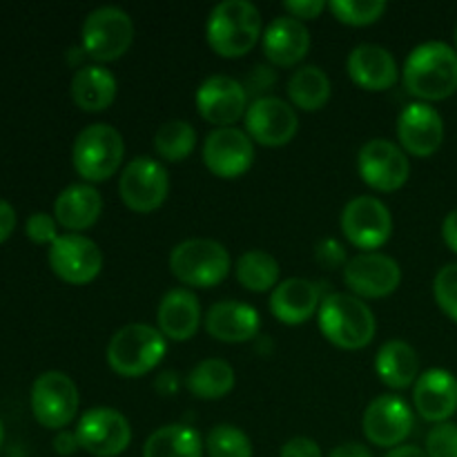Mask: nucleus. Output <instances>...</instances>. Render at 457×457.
<instances>
[{
  "label": "nucleus",
  "instance_id": "c9c22d12",
  "mask_svg": "<svg viewBox=\"0 0 457 457\" xmlns=\"http://www.w3.org/2000/svg\"><path fill=\"white\" fill-rule=\"evenodd\" d=\"M433 295L445 315L457 321V263H446L437 270L433 279Z\"/></svg>",
  "mask_w": 457,
  "mask_h": 457
},
{
  "label": "nucleus",
  "instance_id": "7ed1b4c3",
  "mask_svg": "<svg viewBox=\"0 0 457 457\" xmlns=\"http://www.w3.org/2000/svg\"><path fill=\"white\" fill-rule=\"evenodd\" d=\"M320 330L335 346L357 351L373 342L378 321L369 303L357 295L333 293L321 299Z\"/></svg>",
  "mask_w": 457,
  "mask_h": 457
},
{
  "label": "nucleus",
  "instance_id": "ddd939ff",
  "mask_svg": "<svg viewBox=\"0 0 457 457\" xmlns=\"http://www.w3.org/2000/svg\"><path fill=\"white\" fill-rule=\"evenodd\" d=\"M245 132L266 147H281L297 134L299 119L290 103L279 96H262L245 112Z\"/></svg>",
  "mask_w": 457,
  "mask_h": 457
},
{
  "label": "nucleus",
  "instance_id": "37998d69",
  "mask_svg": "<svg viewBox=\"0 0 457 457\" xmlns=\"http://www.w3.org/2000/svg\"><path fill=\"white\" fill-rule=\"evenodd\" d=\"M80 449L79 445V437H76V431H58L56 437H54V451H56L58 455H74L76 451Z\"/></svg>",
  "mask_w": 457,
  "mask_h": 457
},
{
  "label": "nucleus",
  "instance_id": "7c9ffc66",
  "mask_svg": "<svg viewBox=\"0 0 457 457\" xmlns=\"http://www.w3.org/2000/svg\"><path fill=\"white\" fill-rule=\"evenodd\" d=\"M288 96L302 110H321L330 98L328 74L317 65H302L288 79Z\"/></svg>",
  "mask_w": 457,
  "mask_h": 457
},
{
  "label": "nucleus",
  "instance_id": "cd10ccee",
  "mask_svg": "<svg viewBox=\"0 0 457 457\" xmlns=\"http://www.w3.org/2000/svg\"><path fill=\"white\" fill-rule=\"evenodd\" d=\"M375 373L386 386L409 388L411 384L418 382L420 375L418 351L402 339L382 344L375 355Z\"/></svg>",
  "mask_w": 457,
  "mask_h": 457
},
{
  "label": "nucleus",
  "instance_id": "473e14b6",
  "mask_svg": "<svg viewBox=\"0 0 457 457\" xmlns=\"http://www.w3.org/2000/svg\"><path fill=\"white\" fill-rule=\"evenodd\" d=\"M196 145V129L187 120H165L154 134V147L165 161H183L192 154Z\"/></svg>",
  "mask_w": 457,
  "mask_h": 457
},
{
  "label": "nucleus",
  "instance_id": "f3484780",
  "mask_svg": "<svg viewBox=\"0 0 457 457\" xmlns=\"http://www.w3.org/2000/svg\"><path fill=\"white\" fill-rule=\"evenodd\" d=\"M254 159V145L248 132L235 128H217L205 137L204 161L212 174L235 179L248 172Z\"/></svg>",
  "mask_w": 457,
  "mask_h": 457
},
{
  "label": "nucleus",
  "instance_id": "1a4fd4ad",
  "mask_svg": "<svg viewBox=\"0 0 457 457\" xmlns=\"http://www.w3.org/2000/svg\"><path fill=\"white\" fill-rule=\"evenodd\" d=\"M342 232L360 250L375 253L393 235L391 210L378 196H355L342 210Z\"/></svg>",
  "mask_w": 457,
  "mask_h": 457
},
{
  "label": "nucleus",
  "instance_id": "5701e85b",
  "mask_svg": "<svg viewBox=\"0 0 457 457\" xmlns=\"http://www.w3.org/2000/svg\"><path fill=\"white\" fill-rule=\"evenodd\" d=\"M321 306L320 286L303 277H288L279 281L270 295V311L279 321L288 326L303 324Z\"/></svg>",
  "mask_w": 457,
  "mask_h": 457
},
{
  "label": "nucleus",
  "instance_id": "0eeeda50",
  "mask_svg": "<svg viewBox=\"0 0 457 457\" xmlns=\"http://www.w3.org/2000/svg\"><path fill=\"white\" fill-rule=\"evenodd\" d=\"M80 38H83V52L94 61H116L132 45L134 22L125 9L105 4L87 13Z\"/></svg>",
  "mask_w": 457,
  "mask_h": 457
},
{
  "label": "nucleus",
  "instance_id": "a19ab883",
  "mask_svg": "<svg viewBox=\"0 0 457 457\" xmlns=\"http://www.w3.org/2000/svg\"><path fill=\"white\" fill-rule=\"evenodd\" d=\"M324 7L326 4L321 0H286L284 3V9L288 12V16L299 18V21L320 16L324 12Z\"/></svg>",
  "mask_w": 457,
  "mask_h": 457
},
{
  "label": "nucleus",
  "instance_id": "39448f33",
  "mask_svg": "<svg viewBox=\"0 0 457 457\" xmlns=\"http://www.w3.org/2000/svg\"><path fill=\"white\" fill-rule=\"evenodd\" d=\"M125 156L123 134L107 123H94L80 129L71 147L76 172L87 181H107L119 172Z\"/></svg>",
  "mask_w": 457,
  "mask_h": 457
},
{
  "label": "nucleus",
  "instance_id": "9d476101",
  "mask_svg": "<svg viewBox=\"0 0 457 457\" xmlns=\"http://www.w3.org/2000/svg\"><path fill=\"white\" fill-rule=\"evenodd\" d=\"M170 192L168 170L152 156H137L123 168L119 179V195L134 212H152Z\"/></svg>",
  "mask_w": 457,
  "mask_h": 457
},
{
  "label": "nucleus",
  "instance_id": "2eb2a0df",
  "mask_svg": "<svg viewBox=\"0 0 457 457\" xmlns=\"http://www.w3.org/2000/svg\"><path fill=\"white\" fill-rule=\"evenodd\" d=\"M196 110L210 123L230 128L248 112V89L232 76L214 74L196 89Z\"/></svg>",
  "mask_w": 457,
  "mask_h": 457
},
{
  "label": "nucleus",
  "instance_id": "c756f323",
  "mask_svg": "<svg viewBox=\"0 0 457 457\" xmlns=\"http://www.w3.org/2000/svg\"><path fill=\"white\" fill-rule=\"evenodd\" d=\"M187 391L201 400H219L235 386V369L221 357H208L187 373Z\"/></svg>",
  "mask_w": 457,
  "mask_h": 457
},
{
  "label": "nucleus",
  "instance_id": "58836bf2",
  "mask_svg": "<svg viewBox=\"0 0 457 457\" xmlns=\"http://www.w3.org/2000/svg\"><path fill=\"white\" fill-rule=\"evenodd\" d=\"M315 259L320 262V266L326 268V270L344 268L348 263L346 248H344L337 239H321L315 248Z\"/></svg>",
  "mask_w": 457,
  "mask_h": 457
},
{
  "label": "nucleus",
  "instance_id": "dca6fc26",
  "mask_svg": "<svg viewBox=\"0 0 457 457\" xmlns=\"http://www.w3.org/2000/svg\"><path fill=\"white\" fill-rule=\"evenodd\" d=\"M344 281L357 297H386L402 281V268L382 253H360L344 266Z\"/></svg>",
  "mask_w": 457,
  "mask_h": 457
},
{
  "label": "nucleus",
  "instance_id": "4468645a",
  "mask_svg": "<svg viewBox=\"0 0 457 457\" xmlns=\"http://www.w3.org/2000/svg\"><path fill=\"white\" fill-rule=\"evenodd\" d=\"M49 266L67 284H87L101 272L103 253L89 237L61 235L52 245H49Z\"/></svg>",
  "mask_w": 457,
  "mask_h": 457
},
{
  "label": "nucleus",
  "instance_id": "6ab92c4d",
  "mask_svg": "<svg viewBox=\"0 0 457 457\" xmlns=\"http://www.w3.org/2000/svg\"><path fill=\"white\" fill-rule=\"evenodd\" d=\"M402 147L415 156H431L445 143V119L431 103H409L397 119Z\"/></svg>",
  "mask_w": 457,
  "mask_h": 457
},
{
  "label": "nucleus",
  "instance_id": "393cba45",
  "mask_svg": "<svg viewBox=\"0 0 457 457\" xmlns=\"http://www.w3.org/2000/svg\"><path fill=\"white\" fill-rule=\"evenodd\" d=\"M159 330L174 342H186L201 324V303L187 288H172L163 295L156 311Z\"/></svg>",
  "mask_w": 457,
  "mask_h": 457
},
{
  "label": "nucleus",
  "instance_id": "ea45409f",
  "mask_svg": "<svg viewBox=\"0 0 457 457\" xmlns=\"http://www.w3.org/2000/svg\"><path fill=\"white\" fill-rule=\"evenodd\" d=\"M279 457H324L321 446L311 437H293L281 446Z\"/></svg>",
  "mask_w": 457,
  "mask_h": 457
},
{
  "label": "nucleus",
  "instance_id": "49530a36",
  "mask_svg": "<svg viewBox=\"0 0 457 457\" xmlns=\"http://www.w3.org/2000/svg\"><path fill=\"white\" fill-rule=\"evenodd\" d=\"M386 457H428V455H427V451L420 449V446L402 445V446H395V449L388 451Z\"/></svg>",
  "mask_w": 457,
  "mask_h": 457
},
{
  "label": "nucleus",
  "instance_id": "a878e982",
  "mask_svg": "<svg viewBox=\"0 0 457 457\" xmlns=\"http://www.w3.org/2000/svg\"><path fill=\"white\" fill-rule=\"evenodd\" d=\"M103 212V196L89 183H71L54 201V217L67 230H85L94 226Z\"/></svg>",
  "mask_w": 457,
  "mask_h": 457
},
{
  "label": "nucleus",
  "instance_id": "a18cd8bd",
  "mask_svg": "<svg viewBox=\"0 0 457 457\" xmlns=\"http://www.w3.org/2000/svg\"><path fill=\"white\" fill-rule=\"evenodd\" d=\"M328 457H373V453L364 445H360V442H346V445L330 451Z\"/></svg>",
  "mask_w": 457,
  "mask_h": 457
},
{
  "label": "nucleus",
  "instance_id": "423d86ee",
  "mask_svg": "<svg viewBox=\"0 0 457 457\" xmlns=\"http://www.w3.org/2000/svg\"><path fill=\"white\" fill-rule=\"evenodd\" d=\"M170 270L183 284L210 288L230 272V253L214 239H186L170 253Z\"/></svg>",
  "mask_w": 457,
  "mask_h": 457
},
{
  "label": "nucleus",
  "instance_id": "c03bdc74",
  "mask_svg": "<svg viewBox=\"0 0 457 457\" xmlns=\"http://www.w3.org/2000/svg\"><path fill=\"white\" fill-rule=\"evenodd\" d=\"M442 237H445V244L457 254V208L451 210L445 217V223H442Z\"/></svg>",
  "mask_w": 457,
  "mask_h": 457
},
{
  "label": "nucleus",
  "instance_id": "2f4dec72",
  "mask_svg": "<svg viewBox=\"0 0 457 457\" xmlns=\"http://www.w3.org/2000/svg\"><path fill=\"white\" fill-rule=\"evenodd\" d=\"M279 275V262L266 250H248L237 262V279L253 293H266V290L277 288Z\"/></svg>",
  "mask_w": 457,
  "mask_h": 457
},
{
  "label": "nucleus",
  "instance_id": "b1692460",
  "mask_svg": "<svg viewBox=\"0 0 457 457\" xmlns=\"http://www.w3.org/2000/svg\"><path fill=\"white\" fill-rule=\"evenodd\" d=\"M348 74L360 87L370 92H382L395 85L397 80V62L386 47L375 43H361L353 47L348 54Z\"/></svg>",
  "mask_w": 457,
  "mask_h": 457
},
{
  "label": "nucleus",
  "instance_id": "72a5a7b5",
  "mask_svg": "<svg viewBox=\"0 0 457 457\" xmlns=\"http://www.w3.org/2000/svg\"><path fill=\"white\" fill-rule=\"evenodd\" d=\"M208 457H253V442L235 424H217L205 437Z\"/></svg>",
  "mask_w": 457,
  "mask_h": 457
},
{
  "label": "nucleus",
  "instance_id": "f257e3e1",
  "mask_svg": "<svg viewBox=\"0 0 457 457\" xmlns=\"http://www.w3.org/2000/svg\"><path fill=\"white\" fill-rule=\"evenodd\" d=\"M404 87L413 96L442 101L457 92V49L442 40H427L409 54L402 70Z\"/></svg>",
  "mask_w": 457,
  "mask_h": 457
},
{
  "label": "nucleus",
  "instance_id": "79ce46f5",
  "mask_svg": "<svg viewBox=\"0 0 457 457\" xmlns=\"http://www.w3.org/2000/svg\"><path fill=\"white\" fill-rule=\"evenodd\" d=\"M13 228H16V210L9 201L0 199V244L12 237Z\"/></svg>",
  "mask_w": 457,
  "mask_h": 457
},
{
  "label": "nucleus",
  "instance_id": "bb28decb",
  "mask_svg": "<svg viewBox=\"0 0 457 457\" xmlns=\"http://www.w3.org/2000/svg\"><path fill=\"white\" fill-rule=\"evenodd\" d=\"M116 79L107 67L85 65L71 76L70 92L76 105L85 112H103L116 98Z\"/></svg>",
  "mask_w": 457,
  "mask_h": 457
},
{
  "label": "nucleus",
  "instance_id": "6e6552de",
  "mask_svg": "<svg viewBox=\"0 0 457 457\" xmlns=\"http://www.w3.org/2000/svg\"><path fill=\"white\" fill-rule=\"evenodd\" d=\"M31 413L45 428L62 431L79 411V388L62 370H47L31 384Z\"/></svg>",
  "mask_w": 457,
  "mask_h": 457
},
{
  "label": "nucleus",
  "instance_id": "4c0bfd02",
  "mask_svg": "<svg viewBox=\"0 0 457 457\" xmlns=\"http://www.w3.org/2000/svg\"><path fill=\"white\" fill-rule=\"evenodd\" d=\"M56 217L47 212H34L29 214L25 223V232L34 244H49L52 245L54 241L58 239V232H56Z\"/></svg>",
  "mask_w": 457,
  "mask_h": 457
},
{
  "label": "nucleus",
  "instance_id": "8fccbe9b",
  "mask_svg": "<svg viewBox=\"0 0 457 457\" xmlns=\"http://www.w3.org/2000/svg\"><path fill=\"white\" fill-rule=\"evenodd\" d=\"M455 49H457V25H455Z\"/></svg>",
  "mask_w": 457,
  "mask_h": 457
},
{
  "label": "nucleus",
  "instance_id": "09e8293b",
  "mask_svg": "<svg viewBox=\"0 0 457 457\" xmlns=\"http://www.w3.org/2000/svg\"><path fill=\"white\" fill-rule=\"evenodd\" d=\"M3 440H4V428H3V422H0V446H3Z\"/></svg>",
  "mask_w": 457,
  "mask_h": 457
},
{
  "label": "nucleus",
  "instance_id": "e433bc0d",
  "mask_svg": "<svg viewBox=\"0 0 457 457\" xmlns=\"http://www.w3.org/2000/svg\"><path fill=\"white\" fill-rule=\"evenodd\" d=\"M428 457H457V424H436L427 436Z\"/></svg>",
  "mask_w": 457,
  "mask_h": 457
},
{
  "label": "nucleus",
  "instance_id": "f704fd0d",
  "mask_svg": "<svg viewBox=\"0 0 457 457\" xmlns=\"http://www.w3.org/2000/svg\"><path fill=\"white\" fill-rule=\"evenodd\" d=\"M328 9L346 25H370L386 12L384 0H330Z\"/></svg>",
  "mask_w": 457,
  "mask_h": 457
},
{
  "label": "nucleus",
  "instance_id": "20e7f679",
  "mask_svg": "<svg viewBox=\"0 0 457 457\" xmlns=\"http://www.w3.org/2000/svg\"><path fill=\"white\" fill-rule=\"evenodd\" d=\"M165 335L150 324H128L112 335L107 361L123 378H141L154 370L165 357Z\"/></svg>",
  "mask_w": 457,
  "mask_h": 457
},
{
  "label": "nucleus",
  "instance_id": "c85d7f7f",
  "mask_svg": "<svg viewBox=\"0 0 457 457\" xmlns=\"http://www.w3.org/2000/svg\"><path fill=\"white\" fill-rule=\"evenodd\" d=\"M204 440L187 424H165L156 428L143 446V457H204Z\"/></svg>",
  "mask_w": 457,
  "mask_h": 457
},
{
  "label": "nucleus",
  "instance_id": "9b49d317",
  "mask_svg": "<svg viewBox=\"0 0 457 457\" xmlns=\"http://www.w3.org/2000/svg\"><path fill=\"white\" fill-rule=\"evenodd\" d=\"M80 449L94 457H116L132 442L128 418L110 406H94L85 411L76 427Z\"/></svg>",
  "mask_w": 457,
  "mask_h": 457
},
{
  "label": "nucleus",
  "instance_id": "f03ea898",
  "mask_svg": "<svg viewBox=\"0 0 457 457\" xmlns=\"http://www.w3.org/2000/svg\"><path fill=\"white\" fill-rule=\"evenodd\" d=\"M262 29V13L250 0H223L210 12L205 34L214 52L239 58L254 47Z\"/></svg>",
  "mask_w": 457,
  "mask_h": 457
},
{
  "label": "nucleus",
  "instance_id": "4be33fe9",
  "mask_svg": "<svg viewBox=\"0 0 457 457\" xmlns=\"http://www.w3.org/2000/svg\"><path fill=\"white\" fill-rule=\"evenodd\" d=\"M259 326H262V317L257 308L245 302H237V299H223L205 312V330L219 342H248L259 333Z\"/></svg>",
  "mask_w": 457,
  "mask_h": 457
},
{
  "label": "nucleus",
  "instance_id": "412c9836",
  "mask_svg": "<svg viewBox=\"0 0 457 457\" xmlns=\"http://www.w3.org/2000/svg\"><path fill=\"white\" fill-rule=\"evenodd\" d=\"M263 52L268 61L281 67H293L302 61L311 49V31L303 21L293 16L272 18L263 31Z\"/></svg>",
  "mask_w": 457,
  "mask_h": 457
},
{
  "label": "nucleus",
  "instance_id": "de8ad7c7",
  "mask_svg": "<svg viewBox=\"0 0 457 457\" xmlns=\"http://www.w3.org/2000/svg\"><path fill=\"white\" fill-rule=\"evenodd\" d=\"M172 375L174 373H163V375H161V379H156V388H159V391H163V393H174V391H177L179 382H174Z\"/></svg>",
  "mask_w": 457,
  "mask_h": 457
},
{
  "label": "nucleus",
  "instance_id": "f8f14e48",
  "mask_svg": "<svg viewBox=\"0 0 457 457\" xmlns=\"http://www.w3.org/2000/svg\"><path fill=\"white\" fill-rule=\"evenodd\" d=\"M360 177L370 187L393 192L404 186L411 177V163L406 152L388 138H370L360 147L357 154Z\"/></svg>",
  "mask_w": 457,
  "mask_h": 457
},
{
  "label": "nucleus",
  "instance_id": "aec40b11",
  "mask_svg": "<svg viewBox=\"0 0 457 457\" xmlns=\"http://www.w3.org/2000/svg\"><path fill=\"white\" fill-rule=\"evenodd\" d=\"M413 402L427 422H449L457 413V378L446 369L424 370L415 382Z\"/></svg>",
  "mask_w": 457,
  "mask_h": 457
},
{
  "label": "nucleus",
  "instance_id": "a211bd4d",
  "mask_svg": "<svg viewBox=\"0 0 457 457\" xmlns=\"http://www.w3.org/2000/svg\"><path fill=\"white\" fill-rule=\"evenodd\" d=\"M413 431V411L402 397L379 395L364 411V436L382 449L404 445Z\"/></svg>",
  "mask_w": 457,
  "mask_h": 457
}]
</instances>
